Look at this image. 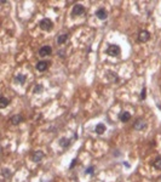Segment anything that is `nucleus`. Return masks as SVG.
<instances>
[{"mask_svg": "<svg viewBox=\"0 0 161 182\" xmlns=\"http://www.w3.org/2000/svg\"><path fill=\"white\" fill-rule=\"evenodd\" d=\"M96 17H97V18H99V20H106L107 17H108L107 10H106V9H103V7L98 9V10L96 11Z\"/></svg>", "mask_w": 161, "mask_h": 182, "instance_id": "obj_8", "label": "nucleus"}, {"mask_svg": "<svg viewBox=\"0 0 161 182\" xmlns=\"http://www.w3.org/2000/svg\"><path fill=\"white\" fill-rule=\"evenodd\" d=\"M39 27H40V29H43V31H45V32H50L51 29L53 28V22L51 20H49V18H44V20L40 21Z\"/></svg>", "mask_w": 161, "mask_h": 182, "instance_id": "obj_1", "label": "nucleus"}, {"mask_svg": "<svg viewBox=\"0 0 161 182\" xmlns=\"http://www.w3.org/2000/svg\"><path fill=\"white\" fill-rule=\"evenodd\" d=\"M15 81H16V83H20V84H24L26 83V75L17 74L15 77Z\"/></svg>", "mask_w": 161, "mask_h": 182, "instance_id": "obj_15", "label": "nucleus"}, {"mask_svg": "<svg viewBox=\"0 0 161 182\" xmlns=\"http://www.w3.org/2000/svg\"><path fill=\"white\" fill-rule=\"evenodd\" d=\"M106 52L109 56L116 57V56H119L120 54H121V49H120V46H118V45H109Z\"/></svg>", "mask_w": 161, "mask_h": 182, "instance_id": "obj_2", "label": "nucleus"}, {"mask_svg": "<svg viewBox=\"0 0 161 182\" xmlns=\"http://www.w3.org/2000/svg\"><path fill=\"white\" fill-rule=\"evenodd\" d=\"M149 39H150V33L148 31H141L138 34V42L139 43H145Z\"/></svg>", "mask_w": 161, "mask_h": 182, "instance_id": "obj_4", "label": "nucleus"}, {"mask_svg": "<svg viewBox=\"0 0 161 182\" xmlns=\"http://www.w3.org/2000/svg\"><path fill=\"white\" fill-rule=\"evenodd\" d=\"M106 78H108L109 80H112V81H118V80H119L118 74H116V73H114V72H110V70L106 73Z\"/></svg>", "mask_w": 161, "mask_h": 182, "instance_id": "obj_12", "label": "nucleus"}, {"mask_svg": "<svg viewBox=\"0 0 161 182\" xmlns=\"http://www.w3.org/2000/svg\"><path fill=\"white\" fill-rule=\"evenodd\" d=\"M68 38H69V35H68V34H62V35H60V37L57 38V43H58L60 45H62L63 43H66V42H67Z\"/></svg>", "mask_w": 161, "mask_h": 182, "instance_id": "obj_16", "label": "nucleus"}, {"mask_svg": "<svg viewBox=\"0 0 161 182\" xmlns=\"http://www.w3.org/2000/svg\"><path fill=\"white\" fill-rule=\"evenodd\" d=\"M51 54H52V49H51V46H49V45H45L43 48H40V50H39V56H41V57L50 56Z\"/></svg>", "mask_w": 161, "mask_h": 182, "instance_id": "obj_5", "label": "nucleus"}, {"mask_svg": "<svg viewBox=\"0 0 161 182\" xmlns=\"http://www.w3.org/2000/svg\"><path fill=\"white\" fill-rule=\"evenodd\" d=\"M10 103V101L6 98V97H4L1 96V98H0V107L1 108H5V107H7V104Z\"/></svg>", "mask_w": 161, "mask_h": 182, "instance_id": "obj_18", "label": "nucleus"}, {"mask_svg": "<svg viewBox=\"0 0 161 182\" xmlns=\"http://www.w3.org/2000/svg\"><path fill=\"white\" fill-rule=\"evenodd\" d=\"M95 131L97 135H102V134H104L106 131V125L104 124H102V123H99V124H97L96 129H95Z\"/></svg>", "mask_w": 161, "mask_h": 182, "instance_id": "obj_13", "label": "nucleus"}, {"mask_svg": "<svg viewBox=\"0 0 161 182\" xmlns=\"http://www.w3.org/2000/svg\"><path fill=\"white\" fill-rule=\"evenodd\" d=\"M147 126V123L143 120V119H137L136 121H135V125H133V127L136 129V130H143V129H144Z\"/></svg>", "mask_w": 161, "mask_h": 182, "instance_id": "obj_10", "label": "nucleus"}, {"mask_svg": "<svg viewBox=\"0 0 161 182\" xmlns=\"http://www.w3.org/2000/svg\"><path fill=\"white\" fill-rule=\"evenodd\" d=\"M75 164H76V160L74 159V160L72 162V164H70V169H72V168H74V165H75Z\"/></svg>", "mask_w": 161, "mask_h": 182, "instance_id": "obj_23", "label": "nucleus"}, {"mask_svg": "<svg viewBox=\"0 0 161 182\" xmlns=\"http://www.w3.org/2000/svg\"><path fill=\"white\" fill-rule=\"evenodd\" d=\"M84 14H85V7L81 4H76L73 6L72 16H80V15H84Z\"/></svg>", "mask_w": 161, "mask_h": 182, "instance_id": "obj_3", "label": "nucleus"}, {"mask_svg": "<svg viewBox=\"0 0 161 182\" xmlns=\"http://www.w3.org/2000/svg\"><path fill=\"white\" fill-rule=\"evenodd\" d=\"M10 121H11V124H12V125H18L20 123L23 121V117L21 114H15V115H12L10 118Z\"/></svg>", "mask_w": 161, "mask_h": 182, "instance_id": "obj_9", "label": "nucleus"}, {"mask_svg": "<svg viewBox=\"0 0 161 182\" xmlns=\"http://www.w3.org/2000/svg\"><path fill=\"white\" fill-rule=\"evenodd\" d=\"M93 171H95L93 166H90L89 169H86V174H89V175H93Z\"/></svg>", "mask_w": 161, "mask_h": 182, "instance_id": "obj_22", "label": "nucleus"}, {"mask_svg": "<svg viewBox=\"0 0 161 182\" xmlns=\"http://www.w3.org/2000/svg\"><path fill=\"white\" fill-rule=\"evenodd\" d=\"M44 90V87H43V85H40V84H38L37 86H35V89H34V93H38V92H41Z\"/></svg>", "mask_w": 161, "mask_h": 182, "instance_id": "obj_20", "label": "nucleus"}, {"mask_svg": "<svg viewBox=\"0 0 161 182\" xmlns=\"http://www.w3.org/2000/svg\"><path fill=\"white\" fill-rule=\"evenodd\" d=\"M44 157L45 154L43 153L41 151H37V152H34L33 155H32V160L33 162H35V163H39L40 160H43L44 159Z\"/></svg>", "mask_w": 161, "mask_h": 182, "instance_id": "obj_7", "label": "nucleus"}, {"mask_svg": "<svg viewBox=\"0 0 161 182\" xmlns=\"http://www.w3.org/2000/svg\"><path fill=\"white\" fill-rule=\"evenodd\" d=\"M153 166L155 169H158V170H161V157H158V158H155V160L153 163Z\"/></svg>", "mask_w": 161, "mask_h": 182, "instance_id": "obj_17", "label": "nucleus"}, {"mask_svg": "<svg viewBox=\"0 0 161 182\" xmlns=\"http://www.w3.org/2000/svg\"><path fill=\"white\" fill-rule=\"evenodd\" d=\"M145 96H147V89H145V87H143L142 92H141V101H143V100L145 98Z\"/></svg>", "mask_w": 161, "mask_h": 182, "instance_id": "obj_21", "label": "nucleus"}, {"mask_svg": "<svg viewBox=\"0 0 161 182\" xmlns=\"http://www.w3.org/2000/svg\"><path fill=\"white\" fill-rule=\"evenodd\" d=\"M49 66H50V63L47 61H39L37 63L35 68H37V70H39V72H45V70L49 68Z\"/></svg>", "mask_w": 161, "mask_h": 182, "instance_id": "obj_6", "label": "nucleus"}, {"mask_svg": "<svg viewBox=\"0 0 161 182\" xmlns=\"http://www.w3.org/2000/svg\"><path fill=\"white\" fill-rule=\"evenodd\" d=\"M119 118L122 123H126V121H129L131 119V114L129 112H121L119 114Z\"/></svg>", "mask_w": 161, "mask_h": 182, "instance_id": "obj_11", "label": "nucleus"}, {"mask_svg": "<svg viewBox=\"0 0 161 182\" xmlns=\"http://www.w3.org/2000/svg\"><path fill=\"white\" fill-rule=\"evenodd\" d=\"M70 142H72V141L69 138H66V137H62L60 140V145H61V147H63V148L69 147V146H70Z\"/></svg>", "mask_w": 161, "mask_h": 182, "instance_id": "obj_14", "label": "nucleus"}, {"mask_svg": "<svg viewBox=\"0 0 161 182\" xmlns=\"http://www.w3.org/2000/svg\"><path fill=\"white\" fill-rule=\"evenodd\" d=\"M11 175H12V174H11V171H10L9 169H3V176H4L5 179L11 177Z\"/></svg>", "mask_w": 161, "mask_h": 182, "instance_id": "obj_19", "label": "nucleus"}]
</instances>
